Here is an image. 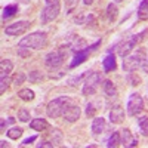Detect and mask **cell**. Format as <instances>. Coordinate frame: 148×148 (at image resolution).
Returning a JSON list of instances; mask_svg holds the SVG:
<instances>
[{
	"label": "cell",
	"instance_id": "1",
	"mask_svg": "<svg viewBox=\"0 0 148 148\" xmlns=\"http://www.w3.org/2000/svg\"><path fill=\"white\" fill-rule=\"evenodd\" d=\"M21 47H27V49H34V51H39V49H43L47 46V34L43 31H36L31 33L25 37H22L19 40Z\"/></svg>",
	"mask_w": 148,
	"mask_h": 148
},
{
	"label": "cell",
	"instance_id": "2",
	"mask_svg": "<svg viewBox=\"0 0 148 148\" xmlns=\"http://www.w3.org/2000/svg\"><path fill=\"white\" fill-rule=\"evenodd\" d=\"M71 102H73L71 98H68V96H59V98H56V99H53V101H51V102L47 104L46 114L51 117V119H58V117H61V116L64 114L65 108Z\"/></svg>",
	"mask_w": 148,
	"mask_h": 148
},
{
	"label": "cell",
	"instance_id": "3",
	"mask_svg": "<svg viewBox=\"0 0 148 148\" xmlns=\"http://www.w3.org/2000/svg\"><path fill=\"white\" fill-rule=\"evenodd\" d=\"M145 61H147V55L142 49H139V51H136L135 53L125 56V59H123V70L129 71V73L135 71L136 68H141Z\"/></svg>",
	"mask_w": 148,
	"mask_h": 148
},
{
	"label": "cell",
	"instance_id": "4",
	"mask_svg": "<svg viewBox=\"0 0 148 148\" xmlns=\"http://www.w3.org/2000/svg\"><path fill=\"white\" fill-rule=\"evenodd\" d=\"M147 31H148V30H144V31H141V33H138V34H133L132 37H129V39H126V40L120 42L119 45H116L117 53H119L120 56H123V58L127 56V55L132 52V49L135 47V45L139 43V42L144 39V34H147Z\"/></svg>",
	"mask_w": 148,
	"mask_h": 148
},
{
	"label": "cell",
	"instance_id": "5",
	"mask_svg": "<svg viewBox=\"0 0 148 148\" xmlns=\"http://www.w3.org/2000/svg\"><path fill=\"white\" fill-rule=\"evenodd\" d=\"M99 83H101V74L99 73H89L86 76V80H84V84H83V95L84 96H89V95H93L98 88H99Z\"/></svg>",
	"mask_w": 148,
	"mask_h": 148
},
{
	"label": "cell",
	"instance_id": "6",
	"mask_svg": "<svg viewBox=\"0 0 148 148\" xmlns=\"http://www.w3.org/2000/svg\"><path fill=\"white\" fill-rule=\"evenodd\" d=\"M101 45V40H96L93 45H90V46H86L84 49H82V51H77V52H74V56H73V61L70 62V68L73 70V68H76L77 65H80V64H83L84 61H86V58H88V55L90 53V52H93L95 49Z\"/></svg>",
	"mask_w": 148,
	"mask_h": 148
},
{
	"label": "cell",
	"instance_id": "7",
	"mask_svg": "<svg viewBox=\"0 0 148 148\" xmlns=\"http://www.w3.org/2000/svg\"><path fill=\"white\" fill-rule=\"evenodd\" d=\"M64 59H65V51L64 47L58 49V51H53V52H49L45 58V64L47 68H58L64 64Z\"/></svg>",
	"mask_w": 148,
	"mask_h": 148
},
{
	"label": "cell",
	"instance_id": "8",
	"mask_svg": "<svg viewBox=\"0 0 148 148\" xmlns=\"http://www.w3.org/2000/svg\"><path fill=\"white\" fill-rule=\"evenodd\" d=\"M144 110V101L139 93H132L127 99V114L135 117Z\"/></svg>",
	"mask_w": 148,
	"mask_h": 148
},
{
	"label": "cell",
	"instance_id": "9",
	"mask_svg": "<svg viewBox=\"0 0 148 148\" xmlns=\"http://www.w3.org/2000/svg\"><path fill=\"white\" fill-rule=\"evenodd\" d=\"M61 12V5H46L40 14L42 24H49L51 21L56 19Z\"/></svg>",
	"mask_w": 148,
	"mask_h": 148
},
{
	"label": "cell",
	"instance_id": "10",
	"mask_svg": "<svg viewBox=\"0 0 148 148\" xmlns=\"http://www.w3.org/2000/svg\"><path fill=\"white\" fill-rule=\"evenodd\" d=\"M30 25L31 24L28 21H18V22H14V24H10V25H8L5 28V33L8 36H22L30 28Z\"/></svg>",
	"mask_w": 148,
	"mask_h": 148
},
{
	"label": "cell",
	"instance_id": "11",
	"mask_svg": "<svg viewBox=\"0 0 148 148\" xmlns=\"http://www.w3.org/2000/svg\"><path fill=\"white\" fill-rule=\"evenodd\" d=\"M80 114H82V111H80V107L77 105V104H70L67 108H65V111H64V114H62V117L67 120V121H70V123H74V121H77L79 119H80Z\"/></svg>",
	"mask_w": 148,
	"mask_h": 148
},
{
	"label": "cell",
	"instance_id": "12",
	"mask_svg": "<svg viewBox=\"0 0 148 148\" xmlns=\"http://www.w3.org/2000/svg\"><path fill=\"white\" fill-rule=\"evenodd\" d=\"M121 145L125 148H132V147H138V139L132 135L130 129H123L121 130Z\"/></svg>",
	"mask_w": 148,
	"mask_h": 148
},
{
	"label": "cell",
	"instance_id": "13",
	"mask_svg": "<svg viewBox=\"0 0 148 148\" xmlns=\"http://www.w3.org/2000/svg\"><path fill=\"white\" fill-rule=\"evenodd\" d=\"M110 121L113 125H120V123L125 120V110H123L120 105L113 107V110H110Z\"/></svg>",
	"mask_w": 148,
	"mask_h": 148
},
{
	"label": "cell",
	"instance_id": "14",
	"mask_svg": "<svg viewBox=\"0 0 148 148\" xmlns=\"http://www.w3.org/2000/svg\"><path fill=\"white\" fill-rule=\"evenodd\" d=\"M102 67H104L105 73H111V71H114L117 68V61H116L114 53H108L105 56V59L102 61Z\"/></svg>",
	"mask_w": 148,
	"mask_h": 148
},
{
	"label": "cell",
	"instance_id": "15",
	"mask_svg": "<svg viewBox=\"0 0 148 148\" xmlns=\"http://www.w3.org/2000/svg\"><path fill=\"white\" fill-rule=\"evenodd\" d=\"M30 127L33 130H37V132H43V130L49 129V123L45 119H34L30 121Z\"/></svg>",
	"mask_w": 148,
	"mask_h": 148
},
{
	"label": "cell",
	"instance_id": "16",
	"mask_svg": "<svg viewBox=\"0 0 148 148\" xmlns=\"http://www.w3.org/2000/svg\"><path fill=\"white\" fill-rule=\"evenodd\" d=\"M105 130V119L102 117H95L92 121V132L95 135H99Z\"/></svg>",
	"mask_w": 148,
	"mask_h": 148
},
{
	"label": "cell",
	"instance_id": "17",
	"mask_svg": "<svg viewBox=\"0 0 148 148\" xmlns=\"http://www.w3.org/2000/svg\"><path fill=\"white\" fill-rule=\"evenodd\" d=\"M104 92L108 98H116L117 96V88L116 84L111 82V80H105L104 82Z\"/></svg>",
	"mask_w": 148,
	"mask_h": 148
},
{
	"label": "cell",
	"instance_id": "18",
	"mask_svg": "<svg viewBox=\"0 0 148 148\" xmlns=\"http://www.w3.org/2000/svg\"><path fill=\"white\" fill-rule=\"evenodd\" d=\"M117 15H119V8L116 3H110L107 6V19L110 22H114L117 19Z\"/></svg>",
	"mask_w": 148,
	"mask_h": 148
},
{
	"label": "cell",
	"instance_id": "19",
	"mask_svg": "<svg viewBox=\"0 0 148 148\" xmlns=\"http://www.w3.org/2000/svg\"><path fill=\"white\" fill-rule=\"evenodd\" d=\"M14 70V64H12V61L9 59H2V62H0V74L2 76H9Z\"/></svg>",
	"mask_w": 148,
	"mask_h": 148
},
{
	"label": "cell",
	"instance_id": "20",
	"mask_svg": "<svg viewBox=\"0 0 148 148\" xmlns=\"http://www.w3.org/2000/svg\"><path fill=\"white\" fill-rule=\"evenodd\" d=\"M119 145H121V135H120L119 132H114V133L108 138L107 147H108V148H116V147H119Z\"/></svg>",
	"mask_w": 148,
	"mask_h": 148
},
{
	"label": "cell",
	"instance_id": "21",
	"mask_svg": "<svg viewBox=\"0 0 148 148\" xmlns=\"http://www.w3.org/2000/svg\"><path fill=\"white\" fill-rule=\"evenodd\" d=\"M138 127L142 136H148V116H142L138 119Z\"/></svg>",
	"mask_w": 148,
	"mask_h": 148
},
{
	"label": "cell",
	"instance_id": "22",
	"mask_svg": "<svg viewBox=\"0 0 148 148\" xmlns=\"http://www.w3.org/2000/svg\"><path fill=\"white\" fill-rule=\"evenodd\" d=\"M18 12V5L16 3H12V5H8L3 8V19H8V18H12L15 14Z\"/></svg>",
	"mask_w": 148,
	"mask_h": 148
},
{
	"label": "cell",
	"instance_id": "23",
	"mask_svg": "<svg viewBox=\"0 0 148 148\" xmlns=\"http://www.w3.org/2000/svg\"><path fill=\"white\" fill-rule=\"evenodd\" d=\"M18 96L21 98L22 101H25V102H30V101H33L36 98V95H34V92L31 89H21L18 92Z\"/></svg>",
	"mask_w": 148,
	"mask_h": 148
},
{
	"label": "cell",
	"instance_id": "24",
	"mask_svg": "<svg viewBox=\"0 0 148 148\" xmlns=\"http://www.w3.org/2000/svg\"><path fill=\"white\" fill-rule=\"evenodd\" d=\"M24 133V129L22 127H12L8 130V138L9 139H19Z\"/></svg>",
	"mask_w": 148,
	"mask_h": 148
},
{
	"label": "cell",
	"instance_id": "25",
	"mask_svg": "<svg viewBox=\"0 0 148 148\" xmlns=\"http://www.w3.org/2000/svg\"><path fill=\"white\" fill-rule=\"evenodd\" d=\"M138 15L139 18H148V0H142L139 8H138Z\"/></svg>",
	"mask_w": 148,
	"mask_h": 148
},
{
	"label": "cell",
	"instance_id": "26",
	"mask_svg": "<svg viewBox=\"0 0 148 148\" xmlns=\"http://www.w3.org/2000/svg\"><path fill=\"white\" fill-rule=\"evenodd\" d=\"M127 82L130 83V86H138V84H141V77L138 76L136 73H133V71H130L129 74H127Z\"/></svg>",
	"mask_w": 148,
	"mask_h": 148
},
{
	"label": "cell",
	"instance_id": "27",
	"mask_svg": "<svg viewBox=\"0 0 148 148\" xmlns=\"http://www.w3.org/2000/svg\"><path fill=\"white\" fill-rule=\"evenodd\" d=\"M51 138L53 141V145L59 144L61 141H62V132H61L59 129H52L51 130Z\"/></svg>",
	"mask_w": 148,
	"mask_h": 148
},
{
	"label": "cell",
	"instance_id": "28",
	"mask_svg": "<svg viewBox=\"0 0 148 148\" xmlns=\"http://www.w3.org/2000/svg\"><path fill=\"white\" fill-rule=\"evenodd\" d=\"M28 79H30V82L31 83H40L42 80H43V76H42V73L40 71H31L30 73V76H28Z\"/></svg>",
	"mask_w": 148,
	"mask_h": 148
},
{
	"label": "cell",
	"instance_id": "29",
	"mask_svg": "<svg viewBox=\"0 0 148 148\" xmlns=\"http://www.w3.org/2000/svg\"><path fill=\"white\" fill-rule=\"evenodd\" d=\"M25 79H27V76L24 73H16L14 77H12V83H14L15 86H19V84H22L24 82H25Z\"/></svg>",
	"mask_w": 148,
	"mask_h": 148
},
{
	"label": "cell",
	"instance_id": "30",
	"mask_svg": "<svg viewBox=\"0 0 148 148\" xmlns=\"http://www.w3.org/2000/svg\"><path fill=\"white\" fill-rule=\"evenodd\" d=\"M10 77L9 76H2V82H0V93H5V90L9 88V83H10Z\"/></svg>",
	"mask_w": 148,
	"mask_h": 148
},
{
	"label": "cell",
	"instance_id": "31",
	"mask_svg": "<svg viewBox=\"0 0 148 148\" xmlns=\"http://www.w3.org/2000/svg\"><path fill=\"white\" fill-rule=\"evenodd\" d=\"M18 120L22 123H27L30 120V111L28 110H19L18 111Z\"/></svg>",
	"mask_w": 148,
	"mask_h": 148
},
{
	"label": "cell",
	"instance_id": "32",
	"mask_svg": "<svg viewBox=\"0 0 148 148\" xmlns=\"http://www.w3.org/2000/svg\"><path fill=\"white\" fill-rule=\"evenodd\" d=\"M88 74H89V73H84V74H80V76H77V77L71 79V80H70V84H71V86H77V84H79V83H80V82L86 77V76H88Z\"/></svg>",
	"mask_w": 148,
	"mask_h": 148
},
{
	"label": "cell",
	"instance_id": "33",
	"mask_svg": "<svg viewBox=\"0 0 148 148\" xmlns=\"http://www.w3.org/2000/svg\"><path fill=\"white\" fill-rule=\"evenodd\" d=\"M95 107H93V104H88V107H86V116L88 117H93L95 116Z\"/></svg>",
	"mask_w": 148,
	"mask_h": 148
},
{
	"label": "cell",
	"instance_id": "34",
	"mask_svg": "<svg viewBox=\"0 0 148 148\" xmlns=\"http://www.w3.org/2000/svg\"><path fill=\"white\" fill-rule=\"evenodd\" d=\"M37 147H39V148H52L53 144H52V142H49V141H42Z\"/></svg>",
	"mask_w": 148,
	"mask_h": 148
},
{
	"label": "cell",
	"instance_id": "35",
	"mask_svg": "<svg viewBox=\"0 0 148 148\" xmlns=\"http://www.w3.org/2000/svg\"><path fill=\"white\" fill-rule=\"evenodd\" d=\"M37 139V136H36V135H34V136H30V138H25V139H24L22 142H21V145H30L33 141H36Z\"/></svg>",
	"mask_w": 148,
	"mask_h": 148
},
{
	"label": "cell",
	"instance_id": "36",
	"mask_svg": "<svg viewBox=\"0 0 148 148\" xmlns=\"http://www.w3.org/2000/svg\"><path fill=\"white\" fill-rule=\"evenodd\" d=\"M77 2H79V0H65V6L68 9H71V8H74V6L77 5Z\"/></svg>",
	"mask_w": 148,
	"mask_h": 148
},
{
	"label": "cell",
	"instance_id": "37",
	"mask_svg": "<svg viewBox=\"0 0 148 148\" xmlns=\"http://www.w3.org/2000/svg\"><path fill=\"white\" fill-rule=\"evenodd\" d=\"M5 127H6V120H5V119H2V120H0V130L5 132Z\"/></svg>",
	"mask_w": 148,
	"mask_h": 148
},
{
	"label": "cell",
	"instance_id": "38",
	"mask_svg": "<svg viewBox=\"0 0 148 148\" xmlns=\"http://www.w3.org/2000/svg\"><path fill=\"white\" fill-rule=\"evenodd\" d=\"M46 5H61L59 0H46Z\"/></svg>",
	"mask_w": 148,
	"mask_h": 148
},
{
	"label": "cell",
	"instance_id": "39",
	"mask_svg": "<svg viewBox=\"0 0 148 148\" xmlns=\"http://www.w3.org/2000/svg\"><path fill=\"white\" fill-rule=\"evenodd\" d=\"M93 2H95V0H83V3H84V5H92Z\"/></svg>",
	"mask_w": 148,
	"mask_h": 148
},
{
	"label": "cell",
	"instance_id": "40",
	"mask_svg": "<svg viewBox=\"0 0 148 148\" xmlns=\"http://www.w3.org/2000/svg\"><path fill=\"white\" fill-rule=\"evenodd\" d=\"M0 142H2V144H0V145H2V147H9V144H8L6 141H0Z\"/></svg>",
	"mask_w": 148,
	"mask_h": 148
},
{
	"label": "cell",
	"instance_id": "41",
	"mask_svg": "<svg viewBox=\"0 0 148 148\" xmlns=\"http://www.w3.org/2000/svg\"><path fill=\"white\" fill-rule=\"evenodd\" d=\"M114 2H117V3H120V2H125V0H114Z\"/></svg>",
	"mask_w": 148,
	"mask_h": 148
}]
</instances>
